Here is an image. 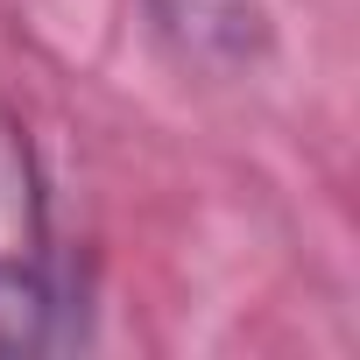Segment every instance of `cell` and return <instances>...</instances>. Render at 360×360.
I'll use <instances>...</instances> for the list:
<instances>
[{
  "instance_id": "1",
  "label": "cell",
  "mask_w": 360,
  "mask_h": 360,
  "mask_svg": "<svg viewBox=\"0 0 360 360\" xmlns=\"http://www.w3.org/2000/svg\"><path fill=\"white\" fill-rule=\"evenodd\" d=\"M64 311L50 219L36 191V162L22 127L0 113V346H43Z\"/></svg>"
},
{
  "instance_id": "2",
  "label": "cell",
  "mask_w": 360,
  "mask_h": 360,
  "mask_svg": "<svg viewBox=\"0 0 360 360\" xmlns=\"http://www.w3.org/2000/svg\"><path fill=\"white\" fill-rule=\"evenodd\" d=\"M148 8V29L184 57V64H205V71H240L262 57L269 29H262V8L255 0H141Z\"/></svg>"
}]
</instances>
